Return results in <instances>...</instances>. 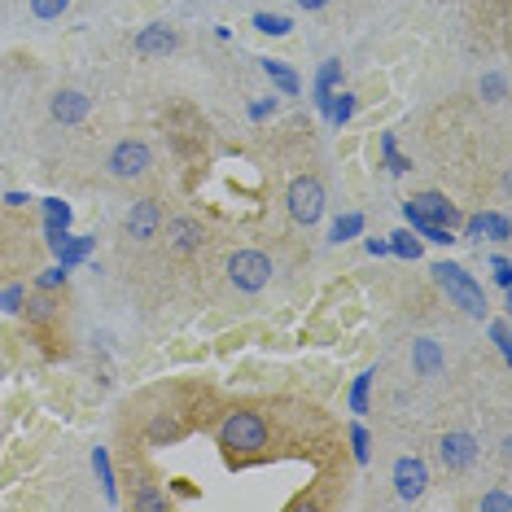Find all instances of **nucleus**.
<instances>
[{
    "mask_svg": "<svg viewBox=\"0 0 512 512\" xmlns=\"http://www.w3.org/2000/svg\"><path fill=\"white\" fill-rule=\"evenodd\" d=\"M491 333H495V346H499V355L508 359V355H512V346H508V320H495V329H491Z\"/></svg>",
    "mask_w": 512,
    "mask_h": 512,
    "instance_id": "28",
    "label": "nucleus"
},
{
    "mask_svg": "<svg viewBox=\"0 0 512 512\" xmlns=\"http://www.w3.org/2000/svg\"><path fill=\"white\" fill-rule=\"evenodd\" d=\"M49 114L62 127H75V123H84L92 114V97H88V92H79V88H62V92H53Z\"/></svg>",
    "mask_w": 512,
    "mask_h": 512,
    "instance_id": "10",
    "label": "nucleus"
},
{
    "mask_svg": "<svg viewBox=\"0 0 512 512\" xmlns=\"http://www.w3.org/2000/svg\"><path fill=\"white\" fill-rule=\"evenodd\" d=\"M167 241H171V250L189 259V254H197L206 246V224L202 219H193V215H176L167 224Z\"/></svg>",
    "mask_w": 512,
    "mask_h": 512,
    "instance_id": "9",
    "label": "nucleus"
},
{
    "mask_svg": "<svg viewBox=\"0 0 512 512\" xmlns=\"http://www.w3.org/2000/svg\"><path fill=\"white\" fill-rule=\"evenodd\" d=\"M254 27H259L263 36H289V31H294V22H289L285 14H254Z\"/></svg>",
    "mask_w": 512,
    "mask_h": 512,
    "instance_id": "17",
    "label": "nucleus"
},
{
    "mask_svg": "<svg viewBox=\"0 0 512 512\" xmlns=\"http://www.w3.org/2000/svg\"><path fill=\"white\" fill-rule=\"evenodd\" d=\"M27 5H31V18L53 22V18H62L66 9H71V0H27Z\"/></svg>",
    "mask_w": 512,
    "mask_h": 512,
    "instance_id": "18",
    "label": "nucleus"
},
{
    "mask_svg": "<svg viewBox=\"0 0 512 512\" xmlns=\"http://www.w3.org/2000/svg\"><path fill=\"white\" fill-rule=\"evenodd\" d=\"M429 491V469H425V460H416V456H403L399 464H394V495L399 499H421Z\"/></svg>",
    "mask_w": 512,
    "mask_h": 512,
    "instance_id": "7",
    "label": "nucleus"
},
{
    "mask_svg": "<svg viewBox=\"0 0 512 512\" xmlns=\"http://www.w3.org/2000/svg\"><path fill=\"white\" fill-rule=\"evenodd\" d=\"M351 442H355V456H359V460H368V434H364L359 425L351 429Z\"/></svg>",
    "mask_w": 512,
    "mask_h": 512,
    "instance_id": "30",
    "label": "nucleus"
},
{
    "mask_svg": "<svg viewBox=\"0 0 512 512\" xmlns=\"http://www.w3.org/2000/svg\"><path fill=\"white\" fill-rule=\"evenodd\" d=\"M272 259H267L263 250H237L228 259V285L237 289V294H259L272 281Z\"/></svg>",
    "mask_w": 512,
    "mask_h": 512,
    "instance_id": "4",
    "label": "nucleus"
},
{
    "mask_svg": "<svg viewBox=\"0 0 512 512\" xmlns=\"http://www.w3.org/2000/svg\"><path fill=\"white\" fill-rule=\"evenodd\" d=\"M22 311H27V320H31V324H49V320L57 316V302L49 298V289H40V294L22 298Z\"/></svg>",
    "mask_w": 512,
    "mask_h": 512,
    "instance_id": "14",
    "label": "nucleus"
},
{
    "mask_svg": "<svg viewBox=\"0 0 512 512\" xmlns=\"http://www.w3.org/2000/svg\"><path fill=\"white\" fill-rule=\"evenodd\" d=\"M22 298H27L22 289H5V294H0V307H5V311H22Z\"/></svg>",
    "mask_w": 512,
    "mask_h": 512,
    "instance_id": "29",
    "label": "nucleus"
},
{
    "mask_svg": "<svg viewBox=\"0 0 512 512\" xmlns=\"http://www.w3.org/2000/svg\"><path fill=\"white\" fill-rule=\"evenodd\" d=\"M285 211L298 228H316L324 219V184L320 176H294L285 189Z\"/></svg>",
    "mask_w": 512,
    "mask_h": 512,
    "instance_id": "3",
    "label": "nucleus"
},
{
    "mask_svg": "<svg viewBox=\"0 0 512 512\" xmlns=\"http://www.w3.org/2000/svg\"><path fill=\"white\" fill-rule=\"evenodd\" d=\"M390 250H394V254H403V259H416V254H421V246H416V241L407 237V232H394Z\"/></svg>",
    "mask_w": 512,
    "mask_h": 512,
    "instance_id": "23",
    "label": "nucleus"
},
{
    "mask_svg": "<svg viewBox=\"0 0 512 512\" xmlns=\"http://www.w3.org/2000/svg\"><path fill=\"white\" fill-rule=\"evenodd\" d=\"M132 504L145 508V512H162V508H167V495H162L154 482H141V486H136V495H132Z\"/></svg>",
    "mask_w": 512,
    "mask_h": 512,
    "instance_id": "16",
    "label": "nucleus"
},
{
    "mask_svg": "<svg viewBox=\"0 0 512 512\" xmlns=\"http://www.w3.org/2000/svg\"><path fill=\"white\" fill-rule=\"evenodd\" d=\"M298 5L307 9V14H316V9H324V5H329V0H298Z\"/></svg>",
    "mask_w": 512,
    "mask_h": 512,
    "instance_id": "33",
    "label": "nucleus"
},
{
    "mask_svg": "<svg viewBox=\"0 0 512 512\" xmlns=\"http://www.w3.org/2000/svg\"><path fill=\"white\" fill-rule=\"evenodd\" d=\"M429 272H434L438 289H442V294H447L451 302H456L464 316H473V320H482V316H486V294H482V285H477L460 263H434Z\"/></svg>",
    "mask_w": 512,
    "mask_h": 512,
    "instance_id": "2",
    "label": "nucleus"
},
{
    "mask_svg": "<svg viewBox=\"0 0 512 512\" xmlns=\"http://www.w3.org/2000/svg\"><path fill=\"white\" fill-rule=\"evenodd\" d=\"M263 71H267V75H272V79H276V84H281V92H289V97H294V92H298V75H294V71H289V66H285V62H263Z\"/></svg>",
    "mask_w": 512,
    "mask_h": 512,
    "instance_id": "20",
    "label": "nucleus"
},
{
    "mask_svg": "<svg viewBox=\"0 0 512 512\" xmlns=\"http://www.w3.org/2000/svg\"><path fill=\"white\" fill-rule=\"evenodd\" d=\"M57 285H66V263L62 267H49V272L36 281V289H57Z\"/></svg>",
    "mask_w": 512,
    "mask_h": 512,
    "instance_id": "26",
    "label": "nucleus"
},
{
    "mask_svg": "<svg viewBox=\"0 0 512 512\" xmlns=\"http://www.w3.org/2000/svg\"><path fill=\"white\" fill-rule=\"evenodd\" d=\"M359 224H364V219H359V215L337 219V224H333V241H346V237H351V232H359Z\"/></svg>",
    "mask_w": 512,
    "mask_h": 512,
    "instance_id": "25",
    "label": "nucleus"
},
{
    "mask_svg": "<svg viewBox=\"0 0 512 512\" xmlns=\"http://www.w3.org/2000/svg\"><path fill=\"white\" fill-rule=\"evenodd\" d=\"M92 464H97V473H101V486H106V499L114 504V499H119V486H114V473H110V460H106V451H92Z\"/></svg>",
    "mask_w": 512,
    "mask_h": 512,
    "instance_id": "21",
    "label": "nucleus"
},
{
    "mask_svg": "<svg viewBox=\"0 0 512 512\" xmlns=\"http://www.w3.org/2000/svg\"><path fill=\"white\" fill-rule=\"evenodd\" d=\"M132 49H136V57H167L180 49V31L167 27V22H149V27L136 31Z\"/></svg>",
    "mask_w": 512,
    "mask_h": 512,
    "instance_id": "6",
    "label": "nucleus"
},
{
    "mask_svg": "<svg viewBox=\"0 0 512 512\" xmlns=\"http://www.w3.org/2000/svg\"><path fill=\"white\" fill-rule=\"evenodd\" d=\"M416 368H421L425 377H434V372L442 368V355H438L434 342H416Z\"/></svg>",
    "mask_w": 512,
    "mask_h": 512,
    "instance_id": "19",
    "label": "nucleus"
},
{
    "mask_svg": "<svg viewBox=\"0 0 512 512\" xmlns=\"http://www.w3.org/2000/svg\"><path fill=\"white\" fill-rule=\"evenodd\" d=\"M403 211L421 215V219H429V224H442V228H456V224H460V211H456V206H451L442 193H416L412 202L403 206Z\"/></svg>",
    "mask_w": 512,
    "mask_h": 512,
    "instance_id": "11",
    "label": "nucleus"
},
{
    "mask_svg": "<svg viewBox=\"0 0 512 512\" xmlns=\"http://www.w3.org/2000/svg\"><path fill=\"white\" fill-rule=\"evenodd\" d=\"M123 228H127V237H136V241H154L158 232H162V206L154 202V197H141V202H132V211H127Z\"/></svg>",
    "mask_w": 512,
    "mask_h": 512,
    "instance_id": "8",
    "label": "nucleus"
},
{
    "mask_svg": "<svg viewBox=\"0 0 512 512\" xmlns=\"http://www.w3.org/2000/svg\"><path fill=\"white\" fill-rule=\"evenodd\" d=\"M333 97L337 101H329V119L333 123H346L355 114V97H351V92H333Z\"/></svg>",
    "mask_w": 512,
    "mask_h": 512,
    "instance_id": "22",
    "label": "nucleus"
},
{
    "mask_svg": "<svg viewBox=\"0 0 512 512\" xmlns=\"http://www.w3.org/2000/svg\"><path fill=\"white\" fill-rule=\"evenodd\" d=\"M482 92H486V101H504V75H486Z\"/></svg>",
    "mask_w": 512,
    "mask_h": 512,
    "instance_id": "27",
    "label": "nucleus"
},
{
    "mask_svg": "<svg viewBox=\"0 0 512 512\" xmlns=\"http://www.w3.org/2000/svg\"><path fill=\"white\" fill-rule=\"evenodd\" d=\"M464 228H469V237H477V241H499V246H504V241L512 237V228H508V219L504 215H499V211H482V215H473L469 219V224H464Z\"/></svg>",
    "mask_w": 512,
    "mask_h": 512,
    "instance_id": "13",
    "label": "nucleus"
},
{
    "mask_svg": "<svg viewBox=\"0 0 512 512\" xmlns=\"http://www.w3.org/2000/svg\"><path fill=\"white\" fill-rule=\"evenodd\" d=\"M491 267H495V281H499V285H504V289H508V285H512V267H508V259H495Z\"/></svg>",
    "mask_w": 512,
    "mask_h": 512,
    "instance_id": "31",
    "label": "nucleus"
},
{
    "mask_svg": "<svg viewBox=\"0 0 512 512\" xmlns=\"http://www.w3.org/2000/svg\"><path fill=\"white\" fill-rule=\"evenodd\" d=\"M184 434V425L176 421V416H154V421H149V442H154V447H162V442H176Z\"/></svg>",
    "mask_w": 512,
    "mask_h": 512,
    "instance_id": "15",
    "label": "nucleus"
},
{
    "mask_svg": "<svg viewBox=\"0 0 512 512\" xmlns=\"http://www.w3.org/2000/svg\"><path fill=\"white\" fill-rule=\"evenodd\" d=\"M368 381H372V377H359V381H355V412H364V399H368Z\"/></svg>",
    "mask_w": 512,
    "mask_h": 512,
    "instance_id": "32",
    "label": "nucleus"
},
{
    "mask_svg": "<svg viewBox=\"0 0 512 512\" xmlns=\"http://www.w3.org/2000/svg\"><path fill=\"white\" fill-rule=\"evenodd\" d=\"M482 512H512V499L504 491H495V495H482V504H477Z\"/></svg>",
    "mask_w": 512,
    "mask_h": 512,
    "instance_id": "24",
    "label": "nucleus"
},
{
    "mask_svg": "<svg viewBox=\"0 0 512 512\" xmlns=\"http://www.w3.org/2000/svg\"><path fill=\"white\" fill-rule=\"evenodd\" d=\"M438 456H442V464H447L451 473H464L477 460V438L464 434V429H456V434H442Z\"/></svg>",
    "mask_w": 512,
    "mask_h": 512,
    "instance_id": "12",
    "label": "nucleus"
},
{
    "mask_svg": "<svg viewBox=\"0 0 512 512\" xmlns=\"http://www.w3.org/2000/svg\"><path fill=\"white\" fill-rule=\"evenodd\" d=\"M149 167H154V149H149L145 141H132V136H127V141H119L106 154V171H110V180H145L149 176Z\"/></svg>",
    "mask_w": 512,
    "mask_h": 512,
    "instance_id": "5",
    "label": "nucleus"
},
{
    "mask_svg": "<svg viewBox=\"0 0 512 512\" xmlns=\"http://www.w3.org/2000/svg\"><path fill=\"white\" fill-rule=\"evenodd\" d=\"M219 447H224L228 460H254L267 451V442H272V429H267L263 412H250V407H232V412L219 421Z\"/></svg>",
    "mask_w": 512,
    "mask_h": 512,
    "instance_id": "1",
    "label": "nucleus"
}]
</instances>
